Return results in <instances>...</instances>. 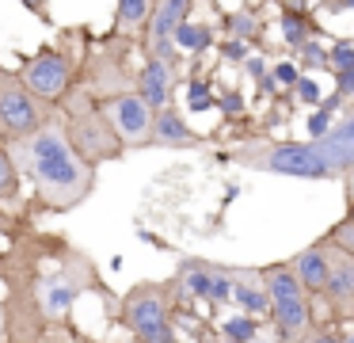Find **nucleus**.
Wrapping results in <instances>:
<instances>
[{"mask_svg": "<svg viewBox=\"0 0 354 343\" xmlns=\"http://www.w3.org/2000/svg\"><path fill=\"white\" fill-rule=\"evenodd\" d=\"M19 4H24L27 12L35 15V19H42V23H54V15H50V0H19Z\"/></svg>", "mask_w": 354, "mask_h": 343, "instance_id": "obj_35", "label": "nucleus"}, {"mask_svg": "<svg viewBox=\"0 0 354 343\" xmlns=\"http://www.w3.org/2000/svg\"><path fill=\"white\" fill-rule=\"evenodd\" d=\"M225 164H244L252 172L293 175V179H331V168L316 152L313 141H270V137H248L236 149L221 152Z\"/></svg>", "mask_w": 354, "mask_h": 343, "instance_id": "obj_6", "label": "nucleus"}, {"mask_svg": "<svg viewBox=\"0 0 354 343\" xmlns=\"http://www.w3.org/2000/svg\"><path fill=\"white\" fill-rule=\"evenodd\" d=\"M343 343H354V324H346V328H343Z\"/></svg>", "mask_w": 354, "mask_h": 343, "instance_id": "obj_38", "label": "nucleus"}, {"mask_svg": "<svg viewBox=\"0 0 354 343\" xmlns=\"http://www.w3.org/2000/svg\"><path fill=\"white\" fill-rule=\"evenodd\" d=\"M57 114H62V122H65V134H69L73 149H77L92 168L126 157V145H122V137L115 134V126H111L103 103L80 80H77V88L62 99Z\"/></svg>", "mask_w": 354, "mask_h": 343, "instance_id": "obj_5", "label": "nucleus"}, {"mask_svg": "<svg viewBox=\"0 0 354 343\" xmlns=\"http://www.w3.org/2000/svg\"><path fill=\"white\" fill-rule=\"evenodd\" d=\"M217 343H236V340H225V335H221V332H217Z\"/></svg>", "mask_w": 354, "mask_h": 343, "instance_id": "obj_40", "label": "nucleus"}, {"mask_svg": "<svg viewBox=\"0 0 354 343\" xmlns=\"http://www.w3.org/2000/svg\"><path fill=\"white\" fill-rule=\"evenodd\" d=\"M346 179H354V172H351V175H346Z\"/></svg>", "mask_w": 354, "mask_h": 343, "instance_id": "obj_44", "label": "nucleus"}, {"mask_svg": "<svg viewBox=\"0 0 354 343\" xmlns=\"http://www.w3.org/2000/svg\"><path fill=\"white\" fill-rule=\"evenodd\" d=\"M232 305L248 317L270 320V290L263 267H232Z\"/></svg>", "mask_w": 354, "mask_h": 343, "instance_id": "obj_14", "label": "nucleus"}, {"mask_svg": "<svg viewBox=\"0 0 354 343\" xmlns=\"http://www.w3.org/2000/svg\"><path fill=\"white\" fill-rule=\"evenodd\" d=\"M324 240H328L331 248H339V252H346V256H354V221H351V218L335 221V225L324 233Z\"/></svg>", "mask_w": 354, "mask_h": 343, "instance_id": "obj_24", "label": "nucleus"}, {"mask_svg": "<svg viewBox=\"0 0 354 343\" xmlns=\"http://www.w3.org/2000/svg\"><path fill=\"white\" fill-rule=\"evenodd\" d=\"M217 107H221L225 114H244V99H240V91H225V96L217 99Z\"/></svg>", "mask_w": 354, "mask_h": 343, "instance_id": "obj_36", "label": "nucleus"}, {"mask_svg": "<svg viewBox=\"0 0 354 343\" xmlns=\"http://www.w3.org/2000/svg\"><path fill=\"white\" fill-rule=\"evenodd\" d=\"M191 12H194V0H156L153 19L145 27V38H141V58H156L179 73L183 53L176 46V30L191 19Z\"/></svg>", "mask_w": 354, "mask_h": 343, "instance_id": "obj_10", "label": "nucleus"}, {"mask_svg": "<svg viewBox=\"0 0 354 343\" xmlns=\"http://www.w3.org/2000/svg\"><path fill=\"white\" fill-rule=\"evenodd\" d=\"M0 206L12 213H31L27 210V195H24V175H19L8 145H0Z\"/></svg>", "mask_w": 354, "mask_h": 343, "instance_id": "obj_19", "label": "nucleus"}, {"mask_svg": "<svg viewBox=\"0 0 354 343\" xmlns=\"http://www.w3.org/2000/svg\"><path fill=\"white\" fill-rule=\"evenodd\" d=\"M0 343H4V340H0Z\"/></svg>", "mask_w": 354, "mask_h": 343, "instance_id": "obj_45", "label": "nucleus"}, {"mask_svg": "<svg viewBox=\"0 0 354 343\" xmlns=\"http://www.w3.org/2000/svg\"><path fill=\"white\" fill-rule=\"evenodd\" d=\"M335 91L346 99V103H354V69H343V73H335Z\"/></svg>", "mask_w": 354, "mask_h": 343, "instance_id": "obj_34", "label": "nucleus"}, {"mask_svg": "<svg viewBox=\"0 0 354 343\" xmlns=\"http://www.w3.org/2000/svg\"><path fill=\"white\" fill-rule=\"evenodd\" d=\"M328 61H331V73L354 69V46H351V42H335V46L328 50Z\"/></svg>", "mask_w": 354, "mask_h": 343, "instance_id": "obj_30", "label": "nucleus"}, {"mask_svg": "<svg viewBox=\"0 0 354 343\" xmlns=\"http://www.w3.org/2000/svg\"><path fill=\"white\" fill-rule=\"evenodd\" d=\"M176 309H179V282L145 279L133 282L126 294H118L115 320L130 332L133 343H183L176 332Z\"/></svg>", "mask_w": 354, "mask_h": 343, "instance_id": "obj_4", "label": "nucleus"}, {"mask_svg": "<svg viewBox=\"0 0 354 343\" xmlns=\"http://www.w3.org/2000/svg\"><path fill=\"white\" fill-rule=\"evenodd\" d=\"M270 73H274V80H278V88H286V91H290V88H293V84H297V80H301V65H297V61H293V58H286V61H278V65H274V69H270Z\"/></svg>", "mask_w": 354, "mask_h": 343, "instance_id": "obj_29", "label": "nucleus"}, {"mask_svg": "<svg viewBox=\"0 0 354 343\" xmlns=\"http://www.w3.org/2000/svg\"><path fill=\"white\" fill-rule=\"evenodd\" d=\"M0 340H4V317H0Z\"/></svg>", "mask_w": 354, "mask_h": 343, "instance_id": "obj_41", "label": "nucleus"}, {"mask_svg": "<svg viewBox=\"0 0 354 343\" xmlns=\"http://www.w3.org/2000/svg\"><path fill=\"white\" fill-rule=\"evenodd\" d=\"M331 126H335V122H331V114L316 107V111L308 114V122H305V130H308V141H316V137H324V134H328Z\"/></svg>", "mask_w": 354, "mask_h": 343, "instance_id": "obj_32", "label": "nucleus"}, {"mask_svg": "<svg viewBox=\"0 0 354 343\" xmlns=\"http://www.w3.org/2000/svg\"><path fill=\"white\" fill-rule=\"evenodd\" d=\"M290 267H293V274L301 279V286H305L313 297H320L324 286H328V271H331V244L324 240V236L313 240L308 248H301L297 256L290 259Z\"/></svg>", "mask_w": 354, "mask_h": 343, "instance_id": "obj_16", "label": "nucleus"}, {"mask_svg": "<svg viewBox=\"0 0 354 343\" xmlns=\"http://www.w3.org/2000/svg\"><path fill=\"white\" fill-rule=\"evenodd\" d=\"M263 324H267V320L240 313V317H225L221 324H217V332H221L225 340H236V343H255V340H259V332H263Z\"/></svg>", "mask_w": 354, "mask_h": 343, "instance_id": "obj_21", "label": "nucleus"}, {"mask_svg": "<svg viewBox=\"0 0 354 343\" xmlns=\"http://www.w3.org/2000/svg\"><path fill=\"white\" fill-rule=\"evenodd\" d=\"M133 50H141L138 42L118 35H103L88 42L84 65H80V84L92 91L95 99L126 96L138 88V65H133Z\"/></svg>", "mask_w": 354, "mask_h": 343, "instance_id": "obj_8", "label": "nucleus"}, {"mask_svg": "<svg viewBox=\"0 0 354 343\" xmlns=\"http://www.w3.org/2000/svg\"><path fill=\"white\" fill-rule=\"evenodd\" d=\"M244 69H248V76H252V80H259V76H267V73H270L263 58H248V61H244Z\"/></svg>", "mask_w": 354, "mask_h": 343, "instance_id": "obj_37", "label": "nucleus"}, {"mask_svg": "<svg viewBox=\"0 0 354 343\" xmlns=\"http://www.w3.org/2000/svg\"><path fill=\"white\" fill-rule=\"evenodd\" d=\"M31 221H39V218H31V213H12V210L0 206V244L12 240V236H16L24 225H31Z\"/></svg>", "mask_w": 354, "mask_h": 343, "instance_id": "obj_27", "label": "nucleus"}, {"mask_svg": "<svg viewBox=\"0 0 354 343\" xmlns=\"http://www.w3.org/2000/svg\"><path fill=\"white\" fill-rule=\"evenodd\" d=\"M221 27L229 30V38H240V42H252V38L263 30V23H259V15H255V12H225Z\"/></svg>", "mask_w": 354, "mask_h": 343, "instance_id": "obj_22", "label": "nucleus"}, {"mask_svg": "<svg viewBox=\"0 0 354 343\" xmlns=\"http://www.w3.org/2000/svg\"><path fill=\"white\" fill-rule=\"evenodd\" d=\"M118 343H133V340H118Z\"/></svg>", "mask_w": 354, "mask_h": 343, "instance_id": "obj_42", "label": "nucleus"}, {"mask_svg": "<svg viewBox=\"0 0 354 343\" xmlns=\"http://www.w3.org/2000/svg\"><path fill=\"white\" fill-rule=\"evenodd\" d=\"M293 61H297L301 69H328V73H331V61H328V50H324L320 42H313V38H308V42L301 46V50H297V58H293Z\"/></svg>", "mask_w": 354, "mask_h": 343, "instance_id": "obj_25", "label": "nucleus"}, {"mask_svg": "<svg viewBox=\"0 0 354 343\" xmlns=\"http://www.w3.org/2000/svg\"><path fill=\"white\" fill-rule=\"evenodd\" d=\"M103 111H107L115 134L122 137L126 152H130V149H149V145H153V114L156 111L138 96V91L103 99Z\"/></svg>", "mask_w": 354, "mask_h": 343, "instance_id": "obj_12", "label": "nucleus"}, {"mask_svg": "<svg viewBox=\"0 0 354 343\" xmlns=\"http://www.w3.org/2000/svg\"><path fill=\"white\" fill-rule=\"evenodd\" d=\"M278 27H282V42L290 46L293 53H297L301 46L308 42V30H313V27H308V19H305L301 12H282V19H278Z\"/></svg>", "mask_w": 354, "mask_h": 343, "instance_id": "obj_23", "label": "nucleus"}, {"mask_svg": "<svg viewBox=\"0 0 354 343\" xmlns=\"http://www.w3.org/2000/svg\"><path fill=\"white\" fill-rule=\"evenodd\" d=\"M153 145L156 149H198L202 134L191 130V122L183 118V111H179L176 103H168L153 114ZM153 145H149V149H153Z\"/></svg>", "mask_w": 354, "mask_h": 343, "instance_id": "obj_15", "label": "nucleus"}, {"mask_svg": "<svg viewBox=\"0 0 354 343\" xmlns=\"http://www.w3.org/2000/svg\"><path fill=\"white\" fill-rule=\"evenodd\" d=\"M217 42V35H214V23H194V19H187L183 27L176 30V46H179V53H206L209 46Z\"/></svg>", "mask_w": 354, "mask_h": 343, "instance_id": "obj_20", "label": "nucleus"}, {"mask_svg": "<svg viewBox=\"0 0 354 343\" xmlns=\"http://www.w3.org/2000/svg\"><path fill=\"white\" fill-rule=\"evenodd\" d=\"M316 152L324 157V164L331 168V179H346L354 172V107H346V114L328 130L324 137H316Z\"/></svg>", "mask_w": 354, "mask_h": 343, "instance_id": "obj_13", "label": "nucleus"}, {"mask_svg": "<svg viewBox=\"0 0 354 343\" xmlns=\"http://www.w3.org/2000/svg\"><path fill=\"white\" fill-rule=\"evenodd\" d=\"M187 107H191V111H209V107H217V96L209 91V84L191 80L187 84Z\"/></svg>", "mask_w": 354, "mask_h": 343, "instance_id": "obj_26", "label": "nucleus"}, {"mask_svg": "<svg viewBox=\"0 0 354 343\" xmlns=\"http://www.w3.org/2000/svg\"><path fill=\"white\" fill-rule=\"evenodd\" d=\"M133 91H138L153 111H160V107L171 103V91H176V69L164 65V61H156V58H145L138 65V88Z\"/></svg>", "mask_w": 354, "mask_h": 343, "instance_id": "obj_17", "label": "nucleus"}, {"mask_svg": "<svg viewBox=\"0 0 354 343\" xmlns=\"http://www.w3.org/2000/svg\"><path fill=\"white\" fill-rule=\"evenodd\" d=\"M88 27H65L57 42H42L35 53H27L19 61V76L24 84L50 107H62V99L77 88L80 80V65L88 53Z\"/></svg>", "mask_w": 354, "mask_h": 343, "instance_id": "obj_3", "label": "nucleus"}, {"mask_svg": "<svg viewBox=\"0 0 354 343\" xmlns=\"http://www.w3.org/2000/svg\"><path fill=\"white\" fill-rule=\"evenodd\" d=\"M95 294L111 320L118 294L80 244L39 221L0 244V317L4 343H100L77 324L80 297Z\"/></svg>", "mask_w": 354, "mask_h": 343, "instance_id": "obj_1", "label": "nucleus"}, {"mask_svg": "<svg viewBox=\"0 0 354 343\" xmlns=\"http://www.w3.org/2000/svg\"><path fill=\"white\" fill-rule=\"evenodd\" d=\"M290 99H297V103H316V107H320V84H316L308 73H301V80L290 88Z\"/></svg>", "mask_w": 354, "mask_h": 343, "instance_id": "obj_28", "label": "nucleus"}, {"mask_svg": "<svg viewBox=\"0 0 354 343\" xmlns=\"http://www.w3.org/2000/svg\"><path fill=\"white\" fill-rule=\"evenodd\" d=\"M316 305V324H354V256L331 248V271L328 286L320 297H313Z\"/></svg>", "mask_w": 354, "mask_h": 343, "instance_id": "obj_11", "label": "nucleus"}, {"mask_svg": "<svg viewBox=\"0 0 354 343\" xmlns=\"http://www.w3.org/2000/svg\"><path fill=\"white\" fill-rule=\"evenodd\" d=\"M12 160H16L24 183L31 187L27 195V210L31 218L42 213H69L77 206H84L95 191V168L73 149L69 134H65L62 114L46 122L42 130H35L31 137L8 145Z\"/></svg>", "mask_w": 354, "mask_h": 343, "instance_id": "obj_2", "label": "nucleus"}, {"mask_svg": "<svg viewBox=\"0 0 354 343\" xmlns=\"http://www.w3.org/2000/svg\"><path fill=\"white\" fill-rule=\"evenodd\" d=\"M57 114V107L42 103L31 88L24 84L19 69L0 65V145H16L42 130Z\"/></svg>", "mask_w": 354, "mask_h": 343, "instance_id": "obj_9", "label": "nucleus"}, {"mask_svg": "<svg viewBox=\"0 0 354 343\" xmlns=\"http://www.w3.org/2000/svg\"><path fill=\"white\" fill-rule=\"evenodd\" d=\"M263 279H267V290H270V320L267 324L274 332V343H301L316 328L313 294L301 286L290 259L267 263L263 267Z\"/></svg>", "mask_w": 354, "mask_h": 343, "instance_id": "obj_7", "label": "nucleus"}, {"mask_svg": "<svg viewBox=\"0 0 354 343\" xmlns=\"http://www.w3.org/2000/svg\"><path fill=\"white\" fill-rule=\"evenodd\" d=\"M346 218L354 221V198H351V202H346Z\"/></svg>", "mask_w": 354, "mask_h": 343, "instance_id": "obj_39", "label": "nucleus"}, {"mask_svg": "<svg viewBox=\"0 0 354 343\" xmlns=\"http://www.w3.org/2000/svg\"><path fill=\"white\" fill-rule=\"evenodd\" d=\"M153 8H156V0H118V4H115V19H111L107 35L130 38V42L141 46L145 27H149V19H153Z\"/></svg>", "mask_w": 354, "mask_h": 343, "instance_id": "obj_18", "label": "nucleus"}, {"mask_svg": "<svg viewBox=\"0 0 354 343\" xmlns=\"http://www.w3.org/2000/svg\"><path fill=\"white\" fill-rule=\"evenodd\" d=\"M301 343H343V328L339 324H316Z\"/></svg>", "mask_w": 354, "mask_h": 343, "instance_id": "obj_31", "label": "nucleus"}, {"mask_svg": "<svg viewBox=\"0 0 354 343\" xmlns=\"http://www.w3.org/2000/svg\"><path fill=\"white\" fill-rule=\"evenodd\" d=\"M221 58L232 61V65H244L252 53H248V42H240V38H225V42H221Z\"/></svg>", "mask_w": 354, "mask_h": 343, "instance_id": "obj_33", "label": "nucleus"}, {"mask_svg": "<svg viewBox=\"0 0 354 343\" xmlns=\"http://www.w3.org/2000/svg\"><path fill=\"white\" fill-rule=\"evenodd\" d=\"M320 4H331V0H320Z\"/></svg>", "mask_w": 354, "mask_h": 343, "instance_id": "obj_43", "label": "nucleus"}]
</instances>
